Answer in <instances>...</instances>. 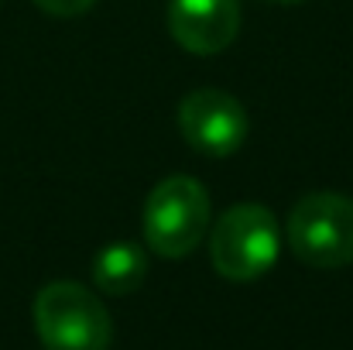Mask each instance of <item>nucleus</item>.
Wrapping results in <instances>:
<instances>
[{
  "label": "nucleus",
  "mask_w": 353,
  "mask_h": 350,
  "mask_svg": "<svg viewBox=\"0 0 353 350\" xmlns=\"http://www.w3.org/2000/svg\"><path fill=\"white\" fill-rule=\"evenodd\" d=\"M31 3L52 17H76V14H86L97 0H31Z\"/></svg>",
  "instance_id": "6e6552de"
},
{
  "label": "nucleus",
  "mask_w": 353,
  "mask_h": 350,
  "mask_svg": "<svg viewBox=\"0 0 353 350\" xmlns=\"http://www.w3.org/2000/svg\"><path fill=\"white\" fill-rule=\"evenodd\" d=\"M210 220L213 203L206 186L192 175H168L144 203V240L161 257H185L203 244Z\"/></svg>",
  "instance_id": "f257e3e1"
},
{
  "label": "nucleus",
  "mask_w": 353,
  "mask_h": 350,
  "mask_svg": "<svg viewBox=\"0 0 353 350\" xmlns=\"http://www.w3.org/2000/svg\"><path fill=\"white\" fill-rule=\"evenodd\" d=\"M168 31L192 55H220L240 31L236 0H172Z\"/></svg>",
  "instance_id": "423d86ee"
},
{
  "label": "nucleus",
  "mask_w": 353,
  "mask_h": 350,
  "mask_svg": "<svg viewBox=\"0 0 353 350\" xmlns=\"http://www.w3.org/2000/svg\"><path fill=\"white\" fill-rule=\"evenodd\" d=\"M144 278H148V254L130 240L107 244L93 261V282L107 295H130L141 289Z\"/></svg>",
  "instance_id": "0eeeda50"
},
{
  "label": "nucleus",
  "mask_w": 353,
  "mask_h": 350,
  "mask_svg": "<svg viewBox=\"0 0 353 350\" xmlns=\"http://www.w3.org/2000/svg\"><path fill=\"white\" fill-rule=\"evenodd\" d=\"M288 244L309 268H343L353 261V200L343 193H309L288 213Z\"/></svg>",
  "instance_id": "20e7f679"
},
{
  "label": "nucleus",
  "mask_w": 353,
  "mask_h": 350,
  "mask_svg": "<svg viewBox=\"0 0 353 350\" xmlns=\"http://www.w3.org/2000/svg\"><path fill=\"white\" fill-rule=\"evenodd\" d=\"M34 330L45 350H110L107 306L79 282H48L34 299Z\"/></svg>",
  "instance_id": "f03ea898"
},
{
  "label": "nucleus",
  "mask_w": 353,
  "mask_h": 350,
  "mask_svg": "<svg viewBox=\"0 0 353 350\" xmlns=\"http://www.w3.org/2000/svg\"><path fill=\"white\" fill-rule=\"evenodd\" d=\"M182 137L206 158H230L247 141V110L223 90H192L179 104Z\"/></svg>",
  "instance_id": "39448f33"
},
{
  "label": "nucleus",
  "mask_w": 353,
  "mask_h": 350,
  "mask_svg": "<svg viewBox=\"0 0 353 350\" xmlns=\"http://www.w3.org/2000/svg\"><path fill=\"white\" fill-rule=\"evenodd\" d=\"M268 3H302V0H268Z\"/></svg>",
  "instance_id": "1a4fd4ad"
},
{
  "label": "nucleus",
  "mask_w": 353,
  "mask_h": 350,
  "mask_svg": "<svg viewBox=\"0 0 353 350\" xmlns=\"http://www.w3.org/2000/svg\"><path fill=\"white\" fill-rule=\"evenodd\" d=\"M281 251V231L268 206L236 203L216 217L210 233V261L227 282H254L268 275Z\"/></svg>",
  "instance_id": "7ed1b4c3"
}]
</instances>
